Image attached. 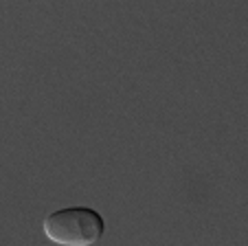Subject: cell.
Wrapping results in <instances>:
<instances>
[{"instance_id": "obj_1", "label": "cell", "mask_w": 248, "mask_h": 246, "mask_svg": "<svg viewBox=\"0 0 248 246\" xmlns=\"http://www.w3.org/2000/svg\"><path fill=\"white\" fill-rule=\"evenodd\" d=\"M106 222L90 207H68L44 220V235L57 246H93L103 237Z\"/></svg>"}]
</instances>
